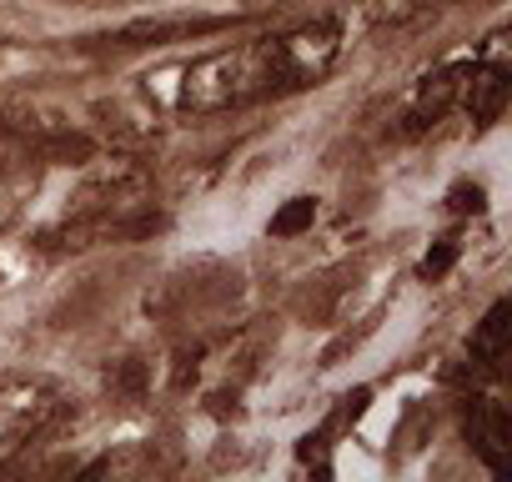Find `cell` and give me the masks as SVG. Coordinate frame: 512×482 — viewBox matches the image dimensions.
Segmentation results:
<instances>
[{"label":"cell","instance_id":"cell-6","mask_svg":"<svg viewBox=\"0 0 512 482\" xmlns=\"http://www.w3.org/2000/svg\"><path fill=\"white\" fill-rule=\"evenodd\" d=\"M452 262H457V241H442L437 252H427V262H422V277H442Z\"/></svg>","mask_w":512,"mask_h":482},{"label":"cell","instance_id":"cell-5","mask_svg":"<svg viewBox=\"0 0 512 482\" xmlns=\"http://www.w3.org/2000/svg\"><path fill=\"white\" fill-rule=\"evenodd\" d=\"M317 221V201L312 196H297V201H287L277 216H272V231L277 236H297V231H307Z\"/></svg>","mask_w":512,"mask_h":482},{"label":"cell","instance_id":"cell-3","mask_svg":"<svg viewBox=\"0 0 512 482\" xmlns=\"http://www.w3.org/2000/svg\"><path fill=\"white\" fill-rule=\"evenodd\" d=\"M507 357H512V302H492L472 347H467V362H472V377L477 382H492L507 372Z\"/></svg>","mask_w":512,"mask_h":482},{"label":"cell","instance_id":"cell-2","mask_svg":"<svg viewBox=\"0 0 512 482\" xmlns=\"http://www.w3.org/2000/svg\"><path fill=\"white\" fill-rule=\"evenodd\" d=\"M462 432H467L472 452L487 462V472L507 482V477H512V412H507L497 397L477 392V397H467Z\"/></svg>","mask_w":512,"mask_h":482},{"label":"cell","instance_id":"cell-1","mask_svg":"<svg viewBox=\"0 0 512 482\" xmlns=\"http://www.w3.org/2000/svg\"><path fill=\"white\" fill-rule=\"evenodd\" d=\"M337 61V26L292 31L277 41H251L221 56H206L181 71V106L191 111H221L246 106L262 96H287L317 86Z\"/></svg>","mask_w":512,"mask_h":482},{"label":"cell","instance_id":"cell-7","mask_svg":"<svg viewBox=\"0 0 512 482\" xmlns=\"http://www.w3.org/2000/svg\"><path fill=\"white\" fill-rule=\"evenodd\" d=\"M452 211H482V186H452Z\"/></svg>","mask_w":512,"mask_h":482},{"label":"cell","instance_id":"cell-4","mask_svg":"<svg viewBox=\"0 0 512 482\" xmlns=\"http://www.w3.org/2000/svg\"><path fill=\"white\" fill-rule=\"evenodd\" d=\"M502 106H507V71H482V76L472 81V96H467L472 121H477V126H492V121L502 116Z\"/></svg>","mask_w":512,"mask_h":482}]
</instances>
